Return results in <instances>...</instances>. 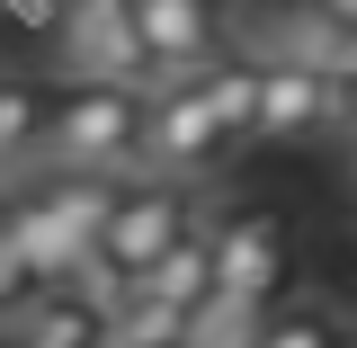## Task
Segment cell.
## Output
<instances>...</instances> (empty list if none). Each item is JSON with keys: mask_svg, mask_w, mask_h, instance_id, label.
Returning a JSON list of instances; mask_svg holds the SVG:
<instances>
[{"mask_svg": "<svg viewBox=\"0 0 357 348\" xmlns=\"http://www.w3.org/2000/svg\"><path fill=\"white\" fill-rule=\"evenodd\" d=\"M197 206H188V188H178V179H161V170H134L126 188H116V206H107V232H98V241H89V268H81V295L89 304H126L134 286H143V277H152V268L170 259L178 241H188V232H197Z\"/></svg>", "mask_w": 357, "mask_h": 348, "instance_id": "6da1fadb", "label": "cell"}, {"mask_svg": "<svg viewBox=\"0 0 357 348\" xmlns=\"http://www.w3.org/2000/svg\"><path fill=\"white\" fill-rule=\"evenodd\" d=\"M27 304H36V277H27L18 241H9V215H0V321H18Z\"/></svg>", "mask_w": 357, "mask_h": 348, "instance_id": "9a60e30c", "label": "cell"}, {"mask_svg": "<svg viewBox=\"0 0 357 348\" xmlns=\"http://www.w3.org/2000/svg\"><path fill=\"white\" fill-rule=\"evenodd\" d=\"M321 18H331V27H349V36H357V0H321Z\"/></svg>", "mask_w": 357, "mask_h": 348, "instance_id": "2e32d148", "label": "cell"}, {"mask_svg": "<svg viewBox=\"0 0 357 348\" xmlns=\"http://www.w3.org/2000/svg\"><path fill=\"white\" fill-rule=\"evenodd\" d=\"M340 304H277L268 312V331H259V348H340Z\"/></svg>", "mask_w": 357, "mask_h": 348, "instance_id": "4fadbf2b", "label": "cell"}, {"mask_svg": "<svg viewBox=\"0 0 357 348\" xmlns=\"http://www.w3.org/2000/svg\"><path fill=\"white\" fill-rule=\"evenodd\" d=\"M54 45H63V72H72L81 89H134L143 107L170 89V72L143 54L134 0H63V18H54Z\"/></svg>", "mask_w": 357, "mask_h": 348, "instance_id": "3957f363", "label": "cell"}, {"mask_svg": "<svg viewBox=\"0 0 357 348\" xmlns=\"http://www.w3.org/2000/svg\"><path fill=\"white\" fill-rule=\"evenodd\" d=\"M36 152H45V107H36V89L0 81V170H18V161H36Z\"/></svg>", "mask_w": 357, "mask_h": 348, "instance_id": "5bb4252c", "label": "cell"}, {"mask_svg": "<svg viewBox=\"0 0 357 348\" xmlns=\"http://www.w3.org/2000/svg\"><path fill=\"white\" fill-rule=\"evenodd\" d=\"M18 331H27V348H116L107 304H89L81 286H54V295H36V304L18 312Z\"/></svg>", "mask_w": 357, "mask_h": 348, "instance_id": "9c48e42d", "label": "cell"}, {"mask_svg": "<svg viewBox=\"0 0 357 348\" xmlns=\"http://www.w3.org/2000/svg\"><path fill=\"white\" fill-rule=\"evenodd\" d=\"M223 152H232V134L215 126V107H206L197 81H170L152 107H143V170L188 179V170H215Z\"/></svg>", "mask_w": 357, "mask_h": 348, "instance_id": "5b68a950", "label": "cell"}, {"mask_svg": "<svg viewBox=\"0 0 357 348\" xmlns=\"http://www.w3.org/2000/svg\"><path fill=\"white\" fill-rule=\"evenodd\" d=\"M197 89H206L215 126L232 134V143H250V126H259V63H250V54H223V63L197 72Z\"/></svg>", "mask_w": 357, "mask_h": 348, "instance_id": "8fae6325", "label": "cell"}, {"mask_svg": "<svg viewBox=\"0 0 357 348\" xmlns=\"http://www.w3.org/2000/svg\"><path fill=\"white\" fill-rule=\"evenodd\" d=\"M9 241H18V259H27V277H36V295H54V286H81L89 241H81L63 215H54V197H45L36 179H18V188H9Z\"/></svg>", "mask_w": 357, "mask_h": 348, "instance_id": "52a82bcc", "label": "cell"}, {"mask_svg": "<svg viewBox=\"0 0 357 348\" xmlns=\"http://www.w3.org/2000/svg\"><path fill=\"white\" fill-rule=\"evenodd\" d=\"M0 348H27V331H18V321H0Z\"/></svg>", "mask_w": 357, "mask_h": 348, "instance_id": "e0dca14e", "label": "cell"}, {"mask_svg": "<svg viewBox=\"0 0 357 348\" xmlns=\"http://www.w3.org/2000/svg\"><path fill=\"white\" fill-rule=\"evenodd\" d=\"M295 134H321V72L295 63V54H268L259 63V126H250V143H295Z\"/></svg>", "mask_w": 357, "mask_h": 348, "instance_id": "ba28073f", "label": "cell"}, {"mask_svg": "<svg viewBox=\"0 0 357 348\" xmlns=\"http://www.w3.org/2000/svg\"><path fill=\"white\" fill-rule=\"evenodd\" d=\"M45 170H98V179H134L143 170V98L134 89H63L45 107Z\"/></svg>", "mask_w": 357, "mask_h": 348, "instance_id": "7a4b0ae2", "label": "cell"}, {"mask_svg": "<svg viewBox=\"0 0 357 348\" xmlns=\"http://www.w3.org/2000/svg\"><path fill=\"white\" fill-rule=\"evenodd\" d=\"M143 295H152V304H170V312H197V304H206V295H215V223H197L170 259L143 277Z\"/></svg>", "mask_w": 357, "mask_h": 348, "instance_id": "30bf717a", "label": "cell"}, {"mask_svg": "<svg viewBox=\"0 0 357 348\" xmlns=\"http://www.w3.org/2000/svg\"><path fill=\"white\" fill-rule=\"evenodd\" d=\"M9 188H18V170H0V215H9Z\"/></svg>", "mask_w": 357, "mask_h": 348, "instance_id": "ac0fdd59", "label": "cell"}, {"mask_svg": "<svg viewBox=\"0 0 357 348\" xmlns=\"http://www.w3.org/2000/svg\"><path fill=\"white\" fill-rule=\"evenodd\" d=\"M134 27L170 81H197L206 63H223V0H134Z\"/></svg>", "mask_w": 357, "mask_h": 348, "instance_id": "8992f818", "label": "cell"}, {"mask_svg": "<svg viewBox=\"0 0 357 348\" xmlns=\"http://www.w3.org/2000/svg\"><path fill=\"white\" fill-rule=\"evenodd\" d=\"M268 312H277V304H241V295H206V304L188 312V348H259Z\"/></svg>", "mask_w": 357, "mask_h": 348, "instance_id": "7c38bea8", "label": "cell"}, {"mask_svg": "<svg viewBox=\"0 0 357 348\" xmlns=\"http://www.w3.org/2000/svg\"><path fill=\"white\" fill-rule=\"evenodd\" d=\"M286 277H295V241H286V215L277 206H241V215L215 223V295L277 304Z\"/></svg>", "mask_w": 357, "mask_h": 348, "instance_id": "277c9868", "label": "cell"}, {"mask_svg": "<svg viewBox=\"0 0 357 348\" xmlns=\"http://www.w3.org/2000/svg\"><path fill=\"white\" fill-rule=\"evenodd\" d=\"M349 170H357V134H349Z\"/></svg>", "mask_w": 357, "mask_h": 348, "instance_id": "ffe728a7", "label": "cell"}, {"mask_svg": "<svg viewBox=\"0 0 357 348\" xmlns=\"http://www.w3.org/2000/svg\"><path fill=\"white\" fill-rule=\"evenodd\" d=\"M349 223H357V215H349Z\"/></svg>", "mask_w": 357, "mask_h": 348, "instance_id": "44dd1931", "label": "cell"}, {"mask_svg": "<svg viewBox=\"0 0 357 348\" xmlns=\"http://www.w3.org/2000/svg\"><path fill=\"white\" fill-rule=\"evenodd\" d=\"M340 348H357V331H340Z\"/></svg>", "mask_w": 357, "mask_h": 348, "instance_id": "d6986e66", "label": "cell"}]
</instances>
